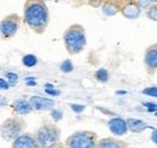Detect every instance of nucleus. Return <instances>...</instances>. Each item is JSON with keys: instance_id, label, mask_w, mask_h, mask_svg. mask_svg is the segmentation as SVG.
I'll return each mask as SVG.
<instances>
[{"instance_id": "f257e3e1", "label": "nucleus", "mask_w": 157, "mask_h": 148, "mask_svg": "<svg viewBox=\"0 0 157 148\" xmlns=\"http://www.w3.org/2000/svg\"><path fill=\"white\" fill-rule=\"evenodd\" d=\"M23 20L35 34H44L50 22V11L46 1L25 0L23 6Z\"/></svg>"}, {"instance_id": "f03ea898", "label": "nucleus", "mask_w": 157, "mask_h": 148, "mask_svg": "<svg viewBox=\"0 0 157 148\" xmlns=\"http://www.w3.org/2000/svg\"><path fill=\"white\" fill-rule=\"evenodd\" d=\"M63 42H64L67 52L70 56L80 54L86 47V29H85V27L80 23H74V24L69 25L63 34Z\"/></svg>"}, {"instance_id": "7ed1b4c3", "label": "nucleus", "mask_w": 157, "mask_h": 148, "mask_svg": "<svg viewBox=\"0 0 157 148\" xmlns=\"http://www.w3.org/2000/svg\"><path fill=\"white\" fill-rule=\"evenodd\" d=\"M35 137L41 148H53L60 143V129L55 123H45L35 131Z\"/></svg>"}, {"instance_id": "20e7f679", "label": "nucleus", "mask_w": 157, "mask_h": 148, "mask_svg": "<svg viewBox=\"0 0 157 148\" xmlns=\"http://www.w3.org/2000/svg\"><path fill=\"white\" fill-rule=\"evenodd\" d=\"M25 127H27L25 120L21 116L15 114V116L5 119L1 123V127H0L1 139L4 141L12 142L13 140H16L20 135H22L24 132Z\"/></svg>"}, {"instance_id": "39448f33", "label": "nucleus", "mask_w": 157, "mask_h": 148, "mask_svg": "<svg viewBox=\"0 0 157 148\" xmlns=\"http://www.w3.org/2000/svg\"><path fill=\"white\" fill-rule=\"evenodd\" d=\"M98 141V136L94 131L78 130L69 135L64 143L68 148H96Z\"/></svg>"}, {"instance_id": "423d86ee", "label": "nucleus", "mask_w": 157, "mask_h": 148, "mask_svg": "<svg viewBox=\"0 0 157 148\" xmlns=\"http://www.w3.org/2000/svg\"><path fill=\"white\" fill-rule=\"evenodd\" d=\"M22 18L17 13H9L0 22V34L2 40H10L15 36L21 27Z\"/></svg>"}, {"instance_id": "0eeeda50", "label": "nucleus", "mask_w": 157, "mask_h": 148, "mask_svg": "<svg viewBox=\"0 0 157 148\" xmlns=\"http://www.w3.org/2000/svg\"><path fill=\"white\" fill-rule=\"evenodd\" d=\"M144 66L149 75H154L157 71V42L150 45L144 53Z\"/></svg>"}, {"instance_id": "6e6552de", "label": "nucleus", "mask_w": 157, "mask_h": 148, "mask_svg": "<svg viewBox=\"0 0 157 148\" xmlns=\"http://www.w3.org/2000/svg\"><path fill=\"white\" fill-rule=\"evenodd\" d=\"M10 148H41L35 137L32 132H23L16 140L11 142Z\"/></svg>"}, {"instance_id": "1a4fd4ad", "label": "nucleus", "mask_w": 157, "mask_h": 148, "mask_svg": "<svg viewBox=\"0 0 157 148\" xmlns=\"http://www.w3.org/2000/svg\"><path fill=\"white\" fill-rule=\"evenodd\" d=\"M120 13L126 19H137L141 15V9L136 0H123Z\"/></svg>"}, {"instance_id": "9d476101", "label": "nucleus", "mask_w": 157, "mask_h": 148, "mask_svg": "<svg viewBox=\"0 0 157 148\" xmlns=\"http://www.w3.org/2000/svg\"><path fill=\"white\" fill-rule=\"evenodd\" d=\"M33 110L35 111H51L55 109L56 106V101L50 99V98H45V96H39V95H33L29 99Z\"/></svg>"}, {"instance_id": "9b49d317", "label": "nucleus", "mask_w": 157, "mask_h": 148, "mask_svg": "<svg viewBox=\"0 0 157 148\" xmlns=\"http://www.w3.org/2000/svg\"><path fill=\"white\" fill-rule=\"evenodd\" d=\"M108 128L110 130V132L115 136H123L129 131L127 119H123V118H120V117H114V118L109 119Z\"/></svg>"}, {"instance_id": "f8f14e48", "label": "nucleus", "mask_w": 157, "mask_h": 148, "mask_svg": "<svg viewBox=\"0 0 157 148\" xmlns=\"http://www.w3.org/2000/svg\"><path fill=\"white\" fill-rule=\"evenodd\" d=\"M11 109L12 112L16 114V116H25V114H29L33 110V106L30 104L29 100H27L25 98H20V99H16L12 104H11Z\"/></svg>"}, {"instance_id": "ddd939ff", "label": "nucleus", "mask_w": 157, "mask_h": 148, "mask_svg": "<svg viewBox=\"0 0 157 148\" xmlns=\"http://www.w3.org/2000/svg\"><path fill=\"white\" fill-rule=\"evenodd\" d=\"M122 2L123 0H105L100 7L101 12L108 17H113L121 12Z\"/></svg>"}, {"instance_id": "4468645a", "label": "nucleus", "mask_w": 157, "mask_h": 148, "mask_svg": "<svg viewBox=\"0 0 157 148\" xmlns=\"http://www.w3.org/2000/svg\"><path fill=\"white\" fill-rule=\"evenodd\" d=\"M96 148H128L127 143L116 137H104L100 139Z\"/></svg>"}, {"instance_id": "2eb2a0df", "label": "nucleus", "mask_w": 157, "mask_h": 148, "mask_svg": "<svg viewBox=\"0 0 157 148\" xmlns=\"http://www.w3.org/2000/svg\"><path fill=\"white\" fill-rule=\"evenodd\" d=\"M127 124H128L129 131L134 132V134H141L147 129V124L140 119H137V118H128Z\"/></svg>"}, {"instance_id": "dca6fc26", "label": "nucleus", "mask_w": 157, "mask_h": 148, "mask_svg": "<svg viewBox=\"0 0 157 148\" xmlns=\"http://www.w3.org/2000/svg\"><path fill=\"white\" fill-rule=\"evenodd\" d=\"M22 64L25 68H33V66H35L38 64V58L34 54H25L22 58Z\"/></svg>"}, {"instance_id": "f3484780", "label": "nucleus", "mask_w": 157, "mask_h": 148, "mask_svg": "<svg viewBox=\"0 0 157 148\" xmlns=\"http://www.w3.org/2000/svg\"><path fill=\"white\" fill-rule=\"evenodd\" d=\"M94 78H96L97 81H99V82H101V83H105V82L109 81L110 75H109L106 69H99V70H97V71L94 72Z\"/></svg>"}, {"instance_id": "a211bd4d", "label": "nucleus", "mask_w": 157, "mask_h": 148, "mask_svg": "<svg viewBox=\"0 0 157 148\" xmlns=\"http://www.w3.org/2000/svg\"><path fill=\"white\" fill-rule=\"evenodd\" d=\"M59 69H60L62 72H64V74H69V72H71V71L74 70V65H73V63H71L70 59H65L64 61H62Z\"/></svg>"}, {"instance_id": "6ab92c4d", "label": "nucleus", "mask_w": 157, "mask_h": 148, "mask_svg": "<svg viewBox=\"0 0 157 148\" xmlns=\"http://www.w3.org/2000/svg\"><path fill=\"white\" fill-rule=\"evenodd\" d=\"M146 17L150 19V20L157 22V4H152L146 10Z\"/></svg>"}, {"instance_id": "aec40b11", "label": "nucleus", "mask_w": 157, "mask_h": 148, "mask_svg": "<svg viewBox=\"0 0 157 148\" xmlns=\"http://www.w3.org/2000/svg\"><path fill=\"white\" fill-rule=\"evenodd\" d=\"M51 118L55 120V123H56V122H59V120L63 118V113H62L60 110L55 107L53 110H51Z\"/></svg>"}, {"instance_id": "412c9836", "label": "nucleus", "mask_w": 157, "mask_h": 148, "mask_svg": "<svg viewBox=\"0 0 157 148\" xmlns=\"http://www.w3.org/2000/svg\"><path fill=\"white\" fill-rule=\"evenodd\" d=\"M143 94L149 95V96L157 98V87H147V88L143 89Z\"/></svg>"}, {"instance_id": "4be33fe9", "label": "nucleus", "mask_w": 157, "mask_h": 148, "mask_svg": "<svg viewBox=\"0 0 157 148\" xmlns=\"http://www.w3.org/2000/svg\"><path fill=\"white\" fill-rule=\"evenodd\" d=\"M136 1L138 2V5L140 6V9H141V10H145V11L152 5L151 0H136Z\"/></svg>"}, {"instance_id": "5701e85b", "label": "nucleus", "mask_w": 157, "mask_h": 148, "mask_svg": "<svg viewBox=\"0 0 157 148\" xmlns=\"http://www.w3.org/2000/svg\"><path fill=\"white\" fill-rule=\"evenodd\" d=\"M6 77H7V81L10 82L11 86H13L18 81V75L13 74V72H6Z\"/></svg>"}, {"instance_id": "b1692460", "label": "nucleus", "mask_w": 157, "mask_h": 148, "mask_svg": "<svg viewBox=\"0 0 157 148\" xmlns=\"http://www.w3.org/2000/svg\"><path fill=\"white\" fill-rule=\"evenodd\" d=\"M104 1L105 0H87V4L91 7H93V9H98V7H101V5H103Z\"/></svg>"}, {"instance_id": "393cba45", "label": "nucleus", "mask_w": 157, "mask_h": 148, "mask_svg": "<svg viewBox=\"0 0 157 148\" xmlns=\"http://www.w3.org/2000/svg\"><path fill=\"white\" fill-rule=\"evenodd\" d=\"M70 109L76 113H81V112L85 111L86 106L85 105H78V104H70Z\"/></svg>"}, {"instance_id": "a878e982", "label": "nucleus", "mask_w": 157, "mask_h": 148, "mask_svg": "<svg viewBox=\"0 0 157 148\" xmlns=\"http://www.w3.org/2000/svg\"><path fill=\"white\" fill-rule=\"evenodd\" d=\"M143 105L147 109L149 112H155L157 110V104H155V102H144Z\"/></svg>"}, {"instance_id": "bb28decb", "label": "nucleus", "mask_w": 157, "mask_h": 148, "mask_svg": "<svg viewBox=\"0 0 157 148\" xmlns=\"http://www.w3.org/2000/svg\"><path fill=\"white\" fill-rule=\"evenodd\" d=\"M10 86H11V84H10V82H5V80H4V78H0V87H1V89H2V91H5V89L7 91V89L10 88Z\"/></svg>"}, {"instance_id": "cd10ccee", "label": "nucleus", "mask_w": 157, "mask_h": 148, "mask_svg": "<svg viewBox=\"0 0 157 148\" xmlns=\"http://www.w3.org/2000/svg\"><path fill=\"white\" fill-rule=\"evenodd\" d=\"M150 139H151V141L157 145V129H154L152 130V132H151V136H150Z\"/></svg>"}, {"instance_id": "c85d7f7f", "label": "nucleus", "mask_w": 157, "mask_h": 148, "mask_svg": "<svg viewBox=\"0 0 157 148\" xmlns=\"http://www.w3.org/2000/svg\"><path fill=\"white\" fill-rule=\"evenodd\" d=\"M45 92L47 93V94H51V95H59L60 92L59 91H56V89H51V88H48V89H45Z\"/></svg>"}, {"instance_id": "c756f323", "label": "nucleus", "mask_w": 157, "mask_h": 148, "mask_svg": "<svg viewBox=\"0 0 157 148\" xmlns=\"http://www.w3.org/2000/svg\"><path fill=\"white\" fill-rule=\"evenodd\" d=\"M53 148H68V147L65 146V143H62V142H60V143H58L57 146H55Z\"/></svg>"}, {"instance_id": "7c9ffc66", "label": "nucleus", "mask_w": 157, "mask_h": 148, "mask_svg": "<svg viewBox=\"0 0 157 148\" xmlns=\"http://www.w3.org/2000/svg\"><path fill=\"white\" fill-rule=\"evenodd\" d=\"M27 84H29V86H36V82H35V81H34V82H29V81H28Z\"/></svg>"}, {"instance_id": "2f4dec72", "label": "nucleus", "mask_w": 157, "mask_h": 148, "mask_svg": "<svg viewBox=\"0 0 157 148\" xmlns=\"http://www.w3.org/2000/svg\"><path fill=\"white\" fill-rule=\"evenodd\" d=\"M151 2L152 4H157V0H151Z\"/></svg>"}, {"instance_id": "473e14b6", "label": "nucleus", "mask_w": 157, "mask_h": 148, "mask_svg": "<svg viewBox=\"0 0 157 148\" xmlns=\"http://www.w3.org/2000/svg\"><path fill=\"white\" fill-rule=\"evenodd\" d=\"M154 113H155V116H156V117H157V110H156V111H155V112H154Z\"/></svg>"}, {"instance_id": "72a5a7b5", "label": "nucleus", "mask_w": 157, "mask_h": 148, "mask_svg": "<svg viewBox=\"0 0 157 148\" xmlns=\"http://www.w3.org/2000/svg\"><path fill=\"white\" fill-rule=\"evenodd\" d=\"M59 1H67V0H59Z\"/></svg>"}, {"instance_id": "f704fd0d", "label": "nucleus", "mask_w": 157, "mask_h": 148, "mask_svg": "<svg viewBox=\"0 0 157 148\" xmlns=\"http://www.w3.org/2000/svg\"><path fill=\"white\" fill-rule=\"evenodd\" d=\"M128 148H136V147H128Z\"/></svg>"}, {"instance_id": "c9c22d12", "label": "nucleus", "mask_w": 157, "mask_h": 148, "mask_svg": "<svg viewBox=\"0 0 157 148\" xmlns=\"http://www.w3.org/2000/svg\"><path fill=\"white\" fill-rule=\"evenodd\" d=\"M45 1H48V0H45Z\"/></svg>"}]
</instances>
